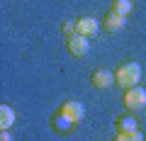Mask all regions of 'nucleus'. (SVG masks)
Returning <instances> with one entry per match:
<instances>
[{
	"mask_svg": "<svg viewBox=\"0 0 146 141\" xmlns=\"http://www.w3.org/2000/svg\"><path fill=\"white\" fill-rule=\"evenodd\" d=\"M124 27H127V17L117 15V12H112V10L102 17V29L107 32V34H119Z\"/></svg>",
	"mask_w": 146,
	"mask_h": 141,
	"instance_id": "39448f33",
	"label": "nucleus"
},
{
	"mask_svg": "<svg viewBox=\"0 0 146 141\" xmlns=\"http://www.w3.org/2000/svg\"><path fill=\"white\" fill-rule=\"evenodd\" d=\"M58 110H61L63 115L68 117V119H73L76 124H78V122L85 117V105L80 102V100H66V102H63Z\"/></svg>",
	"mask_w": 146,
	"mask_h": 141,
	"instance_id": "423d86ee",
	"label": "nucleus"
},
{
	"mask_svg": "<svg viewBox=\"0 0 146 141\" xmlns=\"http://www.w3.org/2000/svg\"><path fill=\"white\" fill-rule=\"evenodd\" d=\"M49 126H51V131H54V134H58V136H71L73 131H76V122L68 119V117L63 115L61 110L51 115V119H49Z\"/></svg>",
	"mask_w": 146,
	"mask_h": 141,
	"instance_id": "20e7f679",
	"label": "nucleus"
},
{
	"mask_svg": "<svg viewBox=\"0 0 146 141\" xmlns=\"http://www.w3.org/2000/svg\"><path fill=\"white\" fill-rule=\"evenodd\" d=\"M66 49H68V54H71V56H76V58H85V56L90 54V39L76 32V34L66 37Z\"/></svg>",
	"mask_w": 146,
	"mask_h": 141,
	"instance_id": "f03ea898",
	"label": "nucleus"
},
{
	"mask_svg": "<svg viewBox=\"0 0 146 141\" xmlns=\"http://www.w3.org/2000/svg\"><path fill=\"white\" fill-rule=\"evenodd\" d=\"M131 10H134V0H112V12L122 17H129Z\"/></svg>",
	"mask_w": 146,
	"mask_h": 141,
	"instance_id": "9b49d317",
	"label": "nucleus"
},
{
	"mask_svg": "<svg viewBox=\"0 0 146 141\" xmlns=\"http://www.w3.org/2000/svg\"><path fill=\"white\" fill-rule=\"evenodd\" d=\"M115 141H144V134L141 131H119Z\"/></svg>",
	"mask_w": 146,
	"mask_h": 141,
	"instance_id": "f8f14e48",
	"label": "nucleus"
},
{
	"mask_svg": "<svg viewBox=\"0 0 146 141\" xmlns=\"http://www.w3.org/2000/svg\"><path fill=\"white\" fill-rule=\"evenodd\" d=\"M0 141H12V136H10V129H0Z\"/></svg>",
	"mask_w": 146,
	"mask_h": 141,
	"instance_id": "4468645a",
	"label": "nucleus"
},
{
	"mask_svg": "<svg viewBox=\"0 0 146 141\" xmlns=\"http://www.w3.org/2000/svg\"><path fill=\"white\" fill-rule=\"evenodd\" d=\"M141 73H144V71H141V63H136V61L122 63L115 71V85H119L122 90H129V88H134V85H139Z\"/></svg>",
	"mask_w": 146,
	"mask_h": 141,
	"instance_id": "f257e3e1",
	"label": "nucleus"
},
{
	"mask_svg": "<svg viewBox=\"0 0 146 141\" xmlns=\"http://www.w3.org/2000/svg\"><path fill=\"white\" fill-rule=\"evenodd\" d=\"M61 32L66 34V37H71V34H76V20H66L61 24Z\"/></svg>",
	"mask_w": 146,
	"mask_h": 141,
	"instance_id": "ddd939ff",
	"label": "nucleus"
},
{
	"mask_svg": "<svg viewBox=\"0 0 146 141\" xmlns=\"http://www.w3.org/2000/svg\"><path fill=\"white\" fill-rule=\"evenodd\" d=\"M115 126H117V134L119 131H139V124H136V117L134 112H124L115 119Z\"/></svg>",
	"mask_w": 146,
	"mask_h": 141,
	"instance_id": "1a4fd4ad",
	"label": "nucleus"
},
{
	"mask_svg": "<svg viewBox=\"0 0 146 141\" xmlns=\"http://www.w3.org/2000/svg\"><path fill=\"white\" fill-rule=\"evenodd\" d=\"M15 124V110H12L10 105H0V129H10Z\"/></svg>",
	"mask_w": 146,
	"mask_h": 141,
	"instance_id": "9d476101",
	"label": "nucleus"
},
{
	"mask_svg": "<svg viewBox=\"0 0 146 141\" xmlns=\"http://www.w3.org/2000/svg\"><path fill=\"white\" fill-rule=\"evenodd\" d=\"M90 83H93L95 88H100V90H107V88L115 85V73L107 71V68H95L93 75H90Z\"/></svg>",
	"mask_w": 146,
	"mask_h": 141,
	"instance_id": "0eeeda50",
	"label": "nucleus"
},
{
	"mask_svg": "<svg viewBox=\"0 0 146 141\" xmlns=\"http://www.w3.org/2000/svg\"><path fill=\"white\" fill-rule=\"evenodd\" d=\"M76 32L90 39V37H95L100 32V22L95 20V17H80V20H76Z\"/></svg>",
	"mask_w": 146,
	"mask_h": 141,
	"instance_id": "6e6552de",
	"label": "nucleus"
},
{
	"mask_svg": "<svg viewBox=\"0 0 146 141\" xmlns=\"http://www.w3.org/2000/svg\"><path fill=\"white\" fill-rule=\"evenodd\" d=\"M124 107L129 112H139L146 107V90L141 85H134V88L124 90Z\"/></svg>",
	"mask_w": 146,
	"mask_h": 141,
	"instance_id": "7ed1b4c3",
	"label": "nucleus"
}]
</instances>
